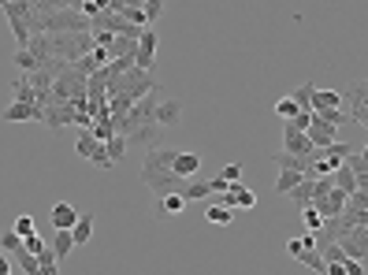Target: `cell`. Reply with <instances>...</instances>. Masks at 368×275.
Listing matches in <instances>:
<instances>
[{"label":"cell","mask_w":368,"mask_h":275,"mask_svg":"<svg viewBox=\"0 0 368 275\" xmlns=\"http://www.w3.org/2000/svg\"><path fill=\"white\" fill-rule=\"evenodd\" d=\"M294 261H301L309 272H320V275L327 272V261H324V253H320L316 245H305V250H298V253H294Z\"/></svg>","instance_id":"15"},{"label":"cell","mask_w":368,"mask_h":275,"mask_svg":"<svg viewBox=\"0 0 368 275\" xmlns=\"http://www.w3.org/2000/svg\"><path fill=\"white\" fill-rule=\"evenodd\" d=\"M208 190H213V194H224V190H227V179H224V175L208 179Z\"/></svg>","instance_id":"40"},{"label":"cell","mask_w":368,"mask_h":275,"mask_svg":"<svg viewBox=\"0 0 368 275\" xmlns=\"http://www.w3.org/2000/svg\"><path fill=\"white\" fill-rule=\"evenodd\" d=\"M0 275H12V261H8L4 250H0Z\"/></svg>","instance_id":"41"},{"label":"cell","mask_w":368,"mask_h":275,"mask_svg":"<svg viewBox=\"0 0 368 275\" xmlns=\"http://www.w3.org/2000/svg\"><path fill=\"white\" fill-rule=\"evenodd\" d=\"M89 234H94V212H82L75 223H71V238H75V250L89 242Z\"/></svg>","instance_id":"16"},{"label":"cell","mask_w":368,"mask_h":275,"mask_svg":"<svg viewBox=\"0 0 368 275\" xmlns=\"http://www.w3.org/2000/svg\"><path fill=\"white\" fill-rule=\"evenodd\" d=\"M45 245H49V242H45V238H41L38 231H34V234H26V238H23V250H26V253H34V256H38V253L45 250Z\"/></svg>","instance_id":"36"},{"label":"cell","mask_w":368,"mask_h":275,"mask_svg":"<svg viewBox=\"0 0 368 275\" xmlns=\"http://www.w3.org/2000/svg\"><path fill=\"white\" fill-rule=\"evenodd\" d=\"M301 175H305V171H294V168H279V179H275V194H283L287 197V190L294 186V182H298Z\"/></svg>","instance_id":"23"},{"label":"cell","mask_w":368,"mask_h":275,"mask_svg":"<svg viewBox=\"0 0 368 275\" xmlns=\"http://www.w3.org/2000/svg\"><path fill=\"white\" fill-rule=\"evenodd\" d=\"M142 15H145V23H156L164 15V0H142Z\"/></svg>","instance_id":"33"},{"label":"cell","mask_w":368,"mask_h":275,"mask_svg":"<svg viewBox=\"0 0 368 275\" xmlns=\"http://www.w3.org/2000/svg\"><path fill=\"white\" fill-rule=\"evenodd\" d=\"M49 219H52V227H63V231H71V223L78 219V212H75V205H67V201H56V205L49 208Z\"/></svg>","instance_id":"14"},{"label":"cell","mask_w":368,"mask_h":275,"mask_svg":"<svg viewBox=\"0 0 368 275\" xmlns=\"http://www.w3.org/2000/svg\"><path fill=\"white\" fill-rule=\"evenodd\" d=\"M216 201H219V205H227V208H242V212L257 208V194L250 186H242V179L227 182V190H224V194H216Z\"/></svg>","instance_id":"3"},{"label":"cell","mask_w":368,"mask_h":275,"mask_svg":"<svg viewBox=\"0 0 368 275\" xmlns=\"http://www.w3.org/2000/svg\"><path fill=\"white\" fill-rule=\"evenodd\" d=\"M312 89H316V82H301V86L290 94L294 104H298V108H309V112H312Z\"/></svg>","instance_id":"26"},{"label":"cell","mask_w":368,"mask_h":275,"mask_svg":"<svg viewBox=\"0 0 368 275\" xmlns=\"http://www.w3.org/2000/svg\"><path fill=\"white\" fill-rule=\"evenodd\" d=\"M0 250H4V253H23V238L19 234H15V231H4V234H0Z\"/></svg>","instance_id":"32"},{"label":"cell","mask_w":368,"mask_h":275,"mask_svg":"<svg viewBox=\"0 0 368 275\" xmlns=\"http://www.w3.org/2000/svg\"><path fill=\"white\" fill-rule=\"evenodd\" d=\"M186 205H190V201L182 197L179 190H171V194H160V197H156V205H153V216H156V219L179 216V212H186Z\"/></svg>","instance_id":"7"},{"label":"cell","mask_w":368,"mask_h":275,"mask_svg":"<svg viewBox=\"0 0 368 275\" xmlns=\"http://www.w3.org/2000/svg\"><path fill=\"white\" fill-rule=\"evenodd\" d=\"M49 250L56 253V261H67L71 253H75V238H71V231H63V227H52V242Z\"/></svg>","instance_id":"10"},{"label":"cell","mask_w":368,"mask_h":275,"mask_svg":"<svg viewBox=\"0 0 368 275\" xmlns=\"http://www.w3.org/2000/svg\"><path fill=\"white\" fill-rule=\"evenodd\" d=\"M338 94H343L346 116L354 119L357 126H365V104H368V86H365V78H354L346 89H338Z\"/></svg>","instance_id":"2"},{"label":"cell","mask_w":368,"mask_h":275,"mask_svg":"<svg viewBox=\"0 0 368 275\" xmlns=\"http://www.w3.org/2000/svg\"><path fill=\"white\" fill-rule=\"evenodd\" d=\"M346 164H349V171H354V179H357V190H368V160H365V153L361 149H349L346 153Z\"/></svg>","instance_id":"13"},{"label":"cell","mask_w":368,"mask_h":275,"mask_svg":"<svg viewBox=\"0 0 368 275\" xmlns=\"http://www.w3.org/2000/svg\"><path fill=\"white\" fill-rule=\"evenodd\" d=\"M12 94H15V100H26V104H34V86H30V78L26 75H19L12 82Z\"/></svg>","instance_id":"27"},{"label":"cell","mask_w":368,"mask_h":275,"mask_svg":"<svg viewBox=\"0 0 368 275\" xmlns=\"http://www.w3.org/2000/svg\"><path fill=\"white\" fill-rule=\"evenodd\" d=\"M305 138L312 142V149H320V145H331V142L338 138V126H335V123H324V119L312 116L309 126H305Z\"/></svg>","instance_id":"8"},{"label":"cell","mask_w":368,"mask_h":275,"mask_svg":"<svg viewBox=\"0 0 368 275\" xmlns=\"http://www.w3.org/2000/svg\"><path fill=\"white\" fill-rule=\"evenodd\" d=\"M12 63H15V67H19V71H23V75H26V71H34V67H38V56H34V52H30V49H15V56H12Z\"/></svg>","instance_id":"31"},{"label":"cell","mask_w":368,"mask_h":275,"mask_svg":"<svg viewBox=\"0 0 368 275\" xmlns=\"http://www.w3.org/2000/svg\"><path fill=\"white\" fill-rule=\"evenodd\" d=\"M171 171H175V175H182V179H194L201 171V157H197V153H175Z\"/></svg>","instance_id":"12"},{"label":"cell","mask_w":368,"mask_h":275,"mask_svg":"<svg viewBox=\"0 0 368 275\" xmlns=\"http://www.w3.org/2000/svg\"><path fill=\"white\" fill-rule=\"evenodd\" d=\"M205 219H208V223H216V227H231L235 223V208H227V205H219V201H216V205L205 208Z\"/></svg>","instance_id":"19"},{"label":"cell","mask_w":368,"mask_h":275,"mask_svg":"<svg viewBox=\"0 0 368 275\" xmlns=\"http://www.w3.org/2000/svg\"><path fill=\"white\" fill-rule=\"evenodd\" d=\"M142 186L149 190L153 197L171 194V190H179V194H182L186 179H182V175H175L171 168H160V164H145V160H142Z\"/></svg>","instance_id":"1"},{"label":"cell","mask_w":368,"mask_h":275,"mask_svg":"<svg viewBox=\"0 0 368 275\" xmlns=\"http://www.w3.org/2000/svg\"><path fill=\"white\" fill-rule=\"evenodd\" d=\"M287 197H290L298 208H301V205H312V175H301V179L287 190Z\"/></svg>","instance_id":"17"},{"label":"cell","mask_w":368,"mask_h":275,"mask_svg":"<svg viewBox=\"0 0 368 275\" xmlns=\"http://www.w3.org/2000/svg\"><path fill=\"white\" fill-rule=\"evenodd\" d=\"M208 194H213V190H208V182H190L186 179V186H182V197H186V201H205Z\"/></svg>","instance_id":"28"},{"label":"cell","mask_w":368,"mask_h":275,"mask_svg":"<svg viewBox=\"0 0 368 275\" xmlns=\"http://www.w3.org/2000/svg\"><path fill=\"white\" fill-rule=\"evenodd\" d=\"M15 264H19V268L23 272H30V275H38V256H34V253H15Z\"/></svg>","instance_id":"37"},{"label":"cell","mask_w":368,"mask_h":275,"mask_svg":"<svg viewBox=\"0 0 368 275\" xmlns=\"http://www.w3.org/2000/svg\"><path fill=\"white\" fill-rule=\"evenodd\" d=\"M97 145H100V142H97V138H94V131H82V134H78V142H75V153H78V157H82V160H86V157H89V153H94V149H97Z\"/></svg>","instance_id":"29"},{"label":"cell","mask_w":368,"mask_h":275,"mask_svg":"<svg viewBox=\"0 0 368 275\" xmlns=\"http://www.w3.org/2000/svg\"><path fill=\"white\" fill-rule=\"evenodd\" d=\"M301 219H305L309 231H320V223H324V216H320L316 205H301Z\"/></svg>","instance_id":"34"},{"label":"cell","mask_w":368,"mask_h":275,"mask_svg":"<svg viewBox=\"0 0 368 275\" xmlns=\"http://www.w3.org/2000/svg\"><path fill=\"white\" fill-rule=\"evenodd\" d=\"M86 160L94 164V168H100V171H112V168H116V164H112V157H108V149H105V142H100V145H97L94 153H89Z\"/></svg>","instance_id":"30"},{"label":"cell","mask_w":368,"mask_h":275,"mask_svg":"<svg viewBox=\"0 0 368 275\" xmlns=\"http://www.w3.org/2000/svg\"><path fill=\"white\" fill-rule=\"evenodd\" d=\"M272 164L275 168H294V171H309V164H312V157L309 153H287V149H279L272 157Z\"/></svg>","instance_id":"11"},{"label":"cell","mask_w":368,"mask_h":275,"mask_svg":"<svg viewBox=\"0 0 368 275\" xmlns=\"http://www.w3.org/2000/svg\"><path fill=\"white\" fill-rule=\"evenodd\" d=\"M224 179H227V182L242 179V164H227V168H224Z\"/></svg>","instance_id":"39"},{"label":"cell","mask_w":368,"mask_h":275,"mask_svg":"<svg viewBox=\"0 0 368 275\" xmlns=\"http://www.w3.org/2000/svg\"><path fill=\"white\" fill-rule=\"evenodd\" d=\"M331 182H335L338 190H346V194H349V190H357V179H354V171H349V164H346V160L338 164L335 171H331Z\"/></svg>","instance_id":"21"},{"label":"cell","mask_w":368,"mask_h":275,"mask_svg":"<svg viewBox=\"0 0 368 275\" xmlns=\"http://www.w3.org/2000/svg\"><path fill=\"white\" fill-rule=\"evenodd\" d=\"M312 116H316V119H324V123H335V126L349 123L346 108H312Z\"/></svg>","instance_id":"25"},{"label":"cell","mask_w":368,"mask_h":275,"mask_svg":"<svg viewBox=\"0 0 368 275\" xmlns=\"http://www.w3.org/2000/svg\"><path fill=\"white\" fill-rule=\"evenodd\" d=\"M0 119H4V123H26V119L41 123V119H45V108H38V104H26V100H15L12 108H4V112H0Z\"/></svg>","instance_id":"9"},{"label":"cell","mask_w":368,"mask_h":275,"mask_svg":"<svg viewBox=\"0 0 368 275\" xmlns=\"http://www.w3.org/2000/svg\"><path fill=\"white\" fill-rule=\"evenodd\" d=\"M12 231L19 234V238H26V234H34V231H38V223H34V216H26V212H23V216L12 223Z\"/></svg>","instance_id":"35"},{"label":"cell","mask_w":368,"mask_h":275,"mask_svg":"<svg viewBox=\"0 0 368 275\" xmlns=\"http://www.w3.org/2000/svg\"><path fill=\"white\" fill-rule=\"evenodd\" d=\"M105 149H108V157H112V164H119L127 157V149H131V145H127V134H112L105 142Z\"/></svg>","instance_id":"22"},{"label":"cell","mask_w":368,"mask_h":275,"mask_svg":"<svg viewBox=\"0 0 368 275\" xmlns=\"http://www.w3.org/2000/svg\"><path fill=\"white\" fill-rule=\"evenodd\" d=\"M312 108H343L338 89H312Z\"/></svg>","instance_id":"20"},{"label":"cell","mask_w":368,"mask_h":275,"mask_svg":"<svg viewBox=\"0 0 368 275\" xmlns=\"http://www.w3.org/2000/svg\"><path fill=\"white\" fill-rule=\"evenodd\" d=\"M153 119H156L160 126H168V131H175V126L182 123V100H175V97H160V100H156Z\"/></svg>","instance_id":"6"},{"label":"cell","mask_w":368,"mask_h":275,"mask_svg":"<svg viewBox=\"0 0 368 275\" xmlns=\"http://www.w3.org/2000/svg\"><path fill=\"white\" fill-rule=\"evenodd\" d=\"M164 138H168V126L149 119V123H138L134 131L127 134V145H145V149H153V145H164Z\"/></svg>","instance_id":"5"},{"label":"cell","mask_w":368,"mask_h":275,"mask_svg":"<svg viewBox=\"0 0 368 275\" xmlns=\"http://www.w3.org/2000/svg\"><path fill=\"white\" fill-rule=\"evenodd\" d=\"M134 67H142V71H156V30H153V26H142V34H138Z\"/></svg>","instance_id":"4"},{"label":"cell","mask_w":368,"mask_h":275,"mask_svg":"<svg viewBox=\"0 0 368 275\" xmlns=\"http://www.w3.org/2000/svg\"><path fill=\"white\" fill-rule=\"evenodd\" d=\"M294 112H298V104H294V97H283V100H275V116H279V119H290Z\"/></svg>","instance_id":"38"},{"label":"cell","mask_w":368,"mask_h":275,"mask_svg":"<svg viewBox=\"0 0 368 275\" xmlns=\"http://www.w3.org/2000/svg\"><path fill=\"white\" fill-rule=\"evenodd\" d=\"M283 149L287 153H312V142L305 138V131H283Z\"/></svg>","instance_id":"18"},{"label":"cell","mask_w":368,"mask_h":275,"mask_svg":"<svg viewBox=\"0 0 368 275\" xmlns=\"http://www.w3.org/2000/svg\"><path fill=\"white\" fill-rule=\"evenodd\" d=\"M60 272V261H56V253L45 245V250L38 253V275H56Z\"/></svg>","instance_id":"24"}]
</instances>
